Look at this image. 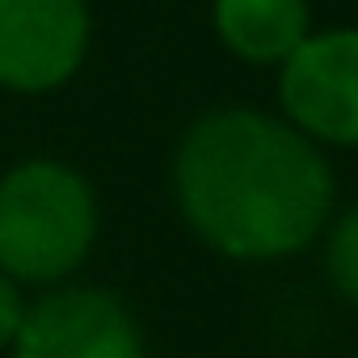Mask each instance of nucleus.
Instances as JSON below:
<instances>
[{
  "mask_svg": "<svg viewBox=\"0 0 358 358\" xmlns=\"http://www.w3.org/2000/svg\"><path fill=\"white\" fill-rule=\"evenodd\" d=\"M186 224L215 253L278 262L308 249L333 211V169L295 122L228 106L203 114L173 160Z\"/></svg>",
  "mask_w": 358,
  "mask_h": 358,
  "instance_id": "nucleus-1",
  "label": "nucleus"
},
{
  "mask_svg": "<svg viewBox=\"0 0 358 358\" xmlns=\"http://www.w3.org/2000/svg\"><path fill=\"white\" fill-rule=\"evenodd\" d=\"M97 241V194L64 160H26L0 177V270L59 282Z\"/></svg>",
  "mask_w": 358,
  "mask_h": 358,
  "instance_id": "nucleus-2",
  "label": "nucleus"
},
{
  "mask_svg": "<svg viewBox=\"0 0 358 358\" xmlns=\"http://www.w3.org/2000/svg\"><path fill=\"white\" fill-rule=\"evenodd\" d=\"M278 101L308 139L358 148V30L308 34L282 59Z\"/></svg>",
  "mask_w": 358,
  "mask_h": 358,
  "instance_id": "nucleus-3",
  "label": "nucleus"
},
{
  "mask_svg": "<svg viewBox=\"0 0 358 358\" xmlns=\"http://www.w3.org/2000/svg\"><path fill=\"white\" fill-rule=\"evenodd\" d=\"M13 358H143L135 312L106 287H64L26 308Z\"/></svg>",
  "mask_w": 358,
  "mask_h": 358,
  "instance_id": "nucleus-4",
  "label": "nucleus"
},
{
  "mask_svg": "<svg viewBox=\"0 0 358 358\" xmlns=\"http://www.w3.org/2000/svg\"><path fill=\"white\" fill-rule=\"evenodd\" d=\"M89 51L85 0H0V85L47 93L76 76Z\"/></svg>",
  "mask_w": 358,
  "mask_h": 358,
  "instance_id": "nucleus-5",
  "label": "nucleus"
},
{
  "mask_svg": "<svg viewBox=\"0 0 358 358\" xmlns=\"http://www.w3.org/2000/svg\"><path fill=\"white\" fill-rule=\"evenodd\" d=\"M215 34L249 64H282L308 34V0H215Z\"/></svg>",
  "mask_w": 358,
  "mask_h": 358,
  "instance_id": "nucleus-6",
  "label": "nucleus"
},
{
  "mask_svg": "<svg viewBox=\"0 0 358 358\" xmlns=\"http://www.w3.org/2000/svg\"><path fill=\"white\" fill-rule=\"evenodd\" d=\"M324 266H329V282L358 308V203L333 224L324 245Z\"/></svg>",
  "mask_w": 358,
  "mask_h": 358,
  "instance_id": "nucleus-7",
  "label": "nucleus"
},
{
  "mask_svg": "<svg viewBox=\"0 0 358 358\" xmlns=\"http://www.w3.org/2000/svg\"><path fill=\"white\" fill-rule=\"evenodd\" d=\"M22 316H26V303L17 295V282L0 270V350H9L17 329H22Z\"/></svg>",
  "mask_w": 358,
  "mask_h": 358,
  "instance_id": "nucleus-8",
  "label": "nucleus"
},
{
  "mask_svg": "<svg viewBox=\"0 0 358 358\" xmlns=\"http://www.w3.org/2000/svg\"><path fill=\"white\" fill-rule=\"evenodd\" d=\"M354 358H358V354H354Z\"/></svg>",
  "mask_w": 358,
  "mask_h": 358,
  "instance_id": "nucleus-9",
  "label": "nucleus"
}]
</instances>
